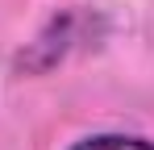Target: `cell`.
Here are the masks:
<instances>
[{"instance_id":"1","label":"cell","mask_w":154,"mask_h":150,"mask_svg":"<svg viewBox=\"0 0 154 150\" xmlns=\"http://www.w3.org/2000/svg\"><path fill=\"white\" fill-rule=\"evenodd\" d=\"M67 150H154V142L142 133H92V138H79Z\"/></svg>"}]
</instances>
